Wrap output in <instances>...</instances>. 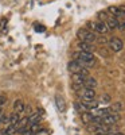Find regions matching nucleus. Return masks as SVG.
Listing matches in <instances>:
<instances>
[{
	"instance_id": "26",
	"label": "nucleus",
	"mask_w": 125,
	"mask_h": 135,
	"mask_svg": "<svg viewBox=\"0 0 125 135\" xmlns=\"http://www.w3.org/2000/svg\"><path fill=\"white\" fill-rule=\"evenodd\" d=\"M94 135H106L105 132H94Z\"/></svg>"
},
{
	"instance_id": "12",
	"label": "nucleus",
	"mask_w": 125,
	"mask_h": 135,
	"mask_svg": "<svg viewBox=\"0 0 125 135\" xmlns=\"http://www.w3.org/2000/svg\"><path fill=\"white\" fill-rule=\"evenodd\" d=\"M14 109H15V112H18V114L23 112L24 111V103L22 100H16L15 104H14Z\"/></svg>"
},
{
	"instance_id": "9",
	"label": "nucleus",
	"mask_w": 125,
	"mask_h": 135,
	"mask_svg": "<svg viewBox=\"0 0 125 135\" xmlns=\"http://www.w3.org/2000/svg\"><path fill=\"white\" fill-rule=\"evenodd\" d=\"M55 103H56V107H58V109H59L61 112H65V111H66V103H65L63 97L56 96V97H55Z\"/></svg>"
},
{
	"instance_id": "2",
	"label": "nucleus",
	"mask_w": 125,
	"mask_h": 135,
	"mask_svg": "<svg viewBox=\"0 0 125 135\" xmlns=\"http://www.w3.org/2000/svg\"><path fill=\"white\" fill-rule=\"evenodd\" d=\"M109 47H110L113 51H120V50H122V47H124V43H122V41H121L120 38H112V39L109 41Z\"/></svg>"
},
{
	"instance_id": "17",
	"label": "nucleus",
	"mask_w": 125,
	"mask_h": 135,
	"mask_svg": "<svg viewBox=\"0 0 125 135\" xmlns=\"http://www.w3.org/2000/svg\"><path fill=\"white\" fill-rule=\"evenodd\" d=\"M30 131H31L32 134H39V131H40L39 123H35V124H31V127H30Z\"/></svg>"
},
{
	"instance_id": "13",
	"label": "nucleus",
	"mask_w": 125,
	"mask_h": 135,
	"mask_svg": "<svg viewBox=\"0 0 125 135\" xmlns=\"http://www.w3.org/2000/svg\"><path fill=\"white\" fill-rule=\"evenodd\" d=\"M96 30L101 34H105L108 31V27H106V23L104 22H100V23H96Z\"/></svg>"
},
{
	"instance_id": "27",
	"label": "nucleus",
	"mask_w": 125,
	"mask_h": 135,
	"mask_svg": "<svg viewBox=\"0 0 125 135\" xmlns=\"http://www.w3.org/2000/svg\"><path fill=\"white\" fill-rule=\"evenodd\" d=\"M114 135H124V134H122V132H116Z\"/></svg>"
},
{
	"instance_id": "11",
	"label": "nucleus",
	"mask_w": 125,
	"mask_h": 135,
	"mask_svg": "<svg viewBox=\"0 0 125 135\" xmlns=\"http://www.w3.org/2000/svg\"><path fill=\"white\" fill-rule=\"evenodd\" d=\"M81 119H82V123L85 124H89V123H92V119H93V114H90V112H82L81 115Z\"/></svg>"
},
{
	"instance_id": "10",
	"label": "nucleus",
	"mask_w": 125,
	"mask_h": 135,
	"mask_svg": "<svg viewBox=\"0 0 125 135\" xmlns=\"http://www.w3.org/2000/svg\"><path fill=\"white\" fill-rule=\"evenodd\" d=\"M106 27H108V30H114V28H117V27H118V20H117L116 18H110V19H108V22H106Z\"/></svg>"
},
{
	"instance_id": "28",
	"label": "nucleus",
	"mask_w": 125,
	"mask_h": 135,
	"mask_svg": "<svg viewBox=\"0 0 125 135\" xmlns=\"http://www.w3.org/2000/svg\"><path fill=\"white\" fill-rule=\"evenodd\" d=\"M0 135H7V134H0Z\"/></svg>"
},
{
	"instance_id": "23",
	"label": "nucleus",
	"mask_w": 125,
	"mask_h": 135,
	"mask_svg": "<svg viewBox=\"0 0 125 135\" xmlns=\"http://www.w3.org/2000/svg\"><path fill=\"white\" fill-rule=\"evenodd\" d=\"M118 28H121V30H125V22H118Z\"/></svg>"
},
{
	"instance_id": "1",
	"label": "nucleus",
	"mask_w": 125,
	"mask_h": 135,
	"mask_svg": "<svg viewBox=\"0 0 125 135\" xmlns=\"http://www.w3.org/2000/svg\"><path fill=\"white\" fill-rule=\"evenodd\" d=\"M77 37H78V39L81 41V42H89V43H92L93 41H96V35H94L93 32L87 31L86 28H79L77 31Z\"/></svg>"
},
{
	"instance_id": "6",
	"label": "nucleus",
	"mask_w": 125,
	"mask_h": 135,
	"mask_svg": "<svg viewBox=\"0 0 125 135\" xmlns=\"http://www.w3.org/2000/svg\"><path fill=\"white\" fill-rule=\"evenodd\" d=\"M78 46H79V49H81V51H85V53L94 51V46L92 43H89V42H79Z\"/></svg>"
},
{
	"instance_id": "3",
	"label": "nucleus",
	"mask_w": 125,
	"mask_h": 135,
	"mask_svg": "<svg viewBox=\"0 0 125 135\" xmlns=\"http://www.w3.org/2000/svg\"><path fill=\"white\" fill-rule=\"evenodd\" d=\"M120 120V116L117 114H110V115H106L102 118V124H106V126H112L114 124V123H117Z\"/></svg>"
},
{
	"instance_id": "5",
	"label": "nucleus",
	"mask_w": 125,
	"mask_h": 135,
	"mask_svg": "<svg viewBox=\"0 0 125 135\" xmlns=\"http://www.w3.org/2000/svg\"><path fill=\"white\" fill-rule=\"evenodd\" d=\"M81 95H82L84 100H93L96 97V91L93 88H86L81 92Z\"/></svg>"
},
{
	"instance_id": "16",
	"label": "nucleus",
	"mask_w": 125,
	"mask_h": 135,
	"mask_svg": "<svg viewBox=\"0 0 125 135\" xmlns=\"http://www.w3.org/2000/svg\"><path fill=\"white\" fill-rule=\"evenodd\" d=\"M98 114H100V116L104 118V116L112 114V109H110V108H102V109H98Z\"/></svg>"
},
{
	"instance_id": "4",
	"label": "nucleus",
	"mask_w": 125,
	"mask_h": 135,
	"mask_svg": "<svg viewBox=\"0 0 125 135\" xmlns=\"http://www.w3.org/2000/svg\"><path fill=\"white\" fill-rule=\"evenodd\" d=\"M67 68H69V70L71 72V73H79V72H81V69H82V65L81 64H79L78 61H70L69 62V65H67Z\"/></svg>"
},
{
	"instance_id": "22",
	"label": "nucleus",
	"mask_w": 125,
	"mask_h": 135,
	"mask_svg": "<svg viewBox=\"0 0 125 135\" xmlns=\"http://www.w3.org/2000/svg\"><path fill=\"white\" fill-rule=\"evenodd\" d=\"M7 103V97L6 96H0V105H3Z\"/></svg>"
},
{
	"instance_id": "21",
	"label": "nucleus",
	"mask_w": 125,
	"mask_h": 135,
	"mask_svg": "<svg viewBox=\"0 0 125 135\" xmlns=\"http://www.w3.org/2000/svg\"><path fill=\"white\" fill-rule=\"evenodd\" d=\"M98 16H100L101 20H105V19L108 18V12H105V11H101V12L98 14Z\"/></svg>"
},
{
	"instance_id": "14",
	"label": "nucleus",
	"mask_w": 125,
	"mask_h": 135,
	"mask_svg": "<svg viewBox=\"0 0 125 135\" xmlns=\"http://www.w3.org/2000/svg\"><path fill=\"white\" fill-rule=\"evenodd\" d=\"M19 114L18 112H14L12 115L9 116V119H8V122H9V124H12V126H15V124H18V122H19Z\"/></svg>"
},
{
	"instance_id": "15",
	"label": "nucleus",
	"mask_w": 125,
	"mask_h": 135,
	"mask_svg": "<svg viewBox=\"0 0 125 135\" xmlns=\"http://www.w3.org/2000/svg\"><path fill=\"white\" fill-rule=\"evenodd\" d=\"M39 120H40V115L38 114H32L30 118H28V122L31 123V124H35V123H39Z\"/></svg>"
},
{
	"instance_id": "18",
	"label": "nucleus",
	"mask_w": 125,
	"mask_h": 135,
	"mask_svg": "<svg viewBox=\"0 0 125 135\" xmlns=\"http://www.w3.org/2000/svg\"><path fill=\"white\" fill-rule=\"evenodd\" d=\"M15 132H18V131H16V127L12 126V124H9V126L7 127V130H6L4 134H7V135H12V134H15Z\"/></svg>"
},
{
	"instance_id": "20",
	"label": "nucleus",
	"mask_w": 125,
	"mask_h": 135,
	"mask_svg": "<svg viewBox=\"0 0 125 135\" xmlns=\"http://www.w3.org/2000/svg\"><path fill=\"white\" fill-rule=\"evenodd\" d=\"M110 109H112V111H114L116 114H117L118 111H121V104H120V103H116V104H113Z\"/></svg>"
},
{
	"instance_id": "25",
	"label": "nucleus",
	"mask_w": 125,
	"mask_h": 135,
	"mask_svg": "<svg viewBox=\"0 0 125 135\" xmlns=\"http://www.w3.org/2000/svg\"><path fill=\"white\" fill-rule=\"evenodd\" d=\"M89 27L93 28V30H96V23H92V22H90V23H89Z\"/></svg>"
},
{
	"instance_id": "19",
	"label": "nucleus",
	"mask_w": 125,
	"mask_h": 135,
	"mask_svg": "<svg viewBox=\"0 0 125 135\" xmlns=\"http://www.w3.org/2000/svg\"><path fill=\"white\" fill-rule=\"evenodd\" d=\"M100 101H101V103H109V101H110V96L109 95H102L100 97Z\"/></svg>"
},
{
	"instance_id": "7",
	"label": "nucleus",
	"mask_w": 125,
	"mask_h": 135,
	"mask_svg": "<svg viewBox=\"0 0 125 135\" xmlns=\"http://www.w3.org/2000/svg\"><path fill=\"white\" fill-rule=\"evenodd\" d=\"M108 11H109V12L113 15V16H114V18H118V16H122L125 12H124V11L121 9V8H118V7H114V6H112V7H109L108 8Z\"/></svg>"
},
{
	"instance_id": "24",
	"label": "nucleus",
	"mask_w": 125,
	"mask_h": 135,
	"mask_svg": "<svg viewBox=\"0 0 125 135\" xmlns=\"http://www.w3.org/2000/svg\"><path fill=\"white\" fill-rule=\"evenodd\" d=\"M35 30H37V31H44V27H42V26H35Z\"/></svg>"
},
{
	"instance_id": "8",
	"label": "nucleus",
	"mask_w": 125,
	"mask_h": 135,
	"mask_svg": "<svg viewBox=\"0 0 125 135\" xmlns=\"http://www.w3.org/2000/svg\"><path fill=\"white\" fill-rule=\"evenodd\" d=\"M96 85H97V81H96V78H93V77H85V81H84V86L85 88H96Z\"/></svg>"
}]
</instances>
